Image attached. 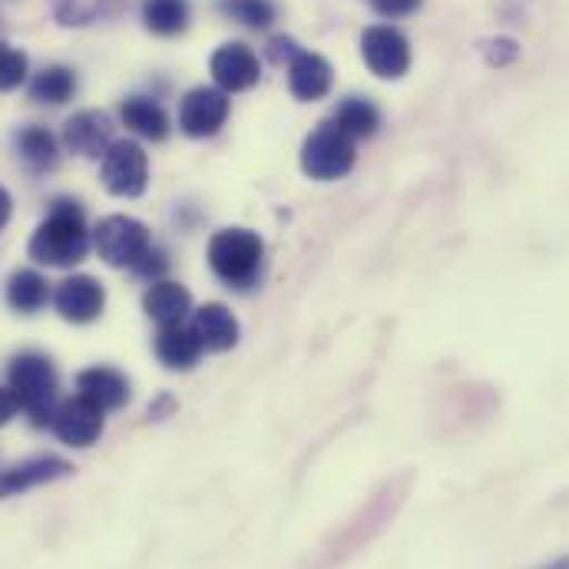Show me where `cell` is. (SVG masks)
Returning a JSON list of instances; mask_svg holds the SVG:
<instances>
[{
	"label": "cell",
	"mask_w": 569,
	"mask_h": 569,
	"mask_svg": "<svg viewBox=\"0 0 569 569\" xmlns=\"http://www.w3.org/2000/svg\"><path fill=\"white\" fill-rule=\"evenodd\" d=\"M63 142L83 159H100L113 146V120L103 110H83L63 123Z\"/></svg>",
	"instance_id": "13"
},
{
	"label": "cell",
	"mask_w": 569,
	"mask_h": 569,
	"mask_svg": "<svg viewBox=\"0 0 569 569\" xmlns=\"http://www.w3.org/2000/svg\"><path fill=\"white\" fill-rule=\"evenodd\" d=\"M10 206H13V202H10V192L0 186V232H3V226L10 222Z\"/></svg>",
	"instance_id": "33"
},
{
	"label": "cell",
	"mask_w": 569,
	"mask_h": 569,
	"mask_svg": "<svg viewBox=\"0 0 569 569\" xmlns=\"http://www.w3.org/2000/svg\"><path fill=\"white\" fill-rule=\"evenodd\" d=\"M77 391L93 401L100 411H120L127 401H130V381L123 371L117 368H107V365H97V368H87L77 375Z\"/></svg>",
	"instance_id": "15"
},
{
	"label": "cell",
	"mask_w": 569,
	"mask_h": 569,
	"mask_svg": "<svg viewBox=\"0 0 569 569\" xmlns=\"http://www.w3.org/2000/svg\"><path fill=\"white\" fill-rule=\"evenodd\" d=\"M219 10L252 30H266L276 20V7L269 0H219Z\"/></svg>",
	"instance_id": "26"
},
{
	"label": "cell",
	"mask_w": 569,
	"mask_h": 569,
	"mask_svg": "<svg viewBox=\"0 0 569 569\" xmlns=\"http://www.w3.org/2000/svg\"><path fill=\"white\" fill-rule=\"evenodd\" d=\"M53 305H57V311H60L63 321L90 325V321H97V318L103 315L107 288L97 282L93 276H70L67 282L57 284Z\"/></svg>",
	"instance_id": "10"
},
{
	"label": "cell",
	"mask_w": 569,
	"mask_h": 569,
	"mask_svg": "<svg viewBox=\"0 0 569 569\" xmlns=\"http://www.w3.org/2000/svg\"><path fill=\"white\" fill-rule=\"evenodd\" d=\"M269 57L276 60V63H291L295 57H298V43L291 40V37H276L272 43H269Z\"/></svg>",
	"instance_id": "31"
},
{
	"label": "cell",
	"mask_w": 569,
	"mask_h": 569,
	"mask_svg": "<svg viewBox=\"0 0 569 569\" xmlns=\"http://www.w3.org/2000/svg\"><path fill=\"white\" fill-rule=\"evenodd\" d=\"M23 80H27V53L10 43H0V93L17 90Z\"/></svg>",
	"instance_id": "27"
},
{
	"label": "cell",
	"mask_w": 569,
	"mask_h": 569,
	"mask_svg": "<svg viewBox=\"0 0 569 569\" xmlns=\"http://www.w3.org/2000/svg\"><path fill=\"white\" fill-rule=\"evenodd\" d=\"M189 328L199 338L202 351H229V348L239 345V321L219 301L202 305L199 311H192V325Z\"/></svg>",
	"instance_id": "16"
},
{
	"label": "cell",
	"mask_w": 569,
	"mask_h": 569,
	"mask_svg": "<svg viewBox=\"0 0 569 569\" xmlns=\"http://www.w3.org/2000/svg\"><path fill=\"white\" fill-rule=\"evenodd\" d=\"M229 120V97L212 87H196L179 103V130L192 140L216 137Z\"/></svg>",
	"instance_id": "9"
},
{
	"label": "cell",
	"mask_w": 569,
	"mask_h": 569,
	"mask_svg": "<svg viewBox=\"0 0 569 569\" xmlns=\"http://www.w3.org/2000/svg\"><path fill=\"white\" fill-rule=\"evenodd\" d=\"M17 149L20 159L33 169V172H47L57 166L60 152H57V140L43 130V127H27L17 133Z\"/></svg>",
	"instance_id": "25"
},
{
	"label": "cell",
	"mask_w": 569,
	"mask_h": 569,
	"mask_svg": "<svg viewBox=\"0 0 569 569\" xmlns=\"http://www.w3.org/2000/svg\"><path fill=\"white\" fill-rule=\"evenodd\" d=\"M77 93V73L70 67H43L33 80H30V100L37 103H50L60 107L67 100H73Z\"/></svg>",
	"instance_id": "22"
},
{
	"label": "cell",
	"mask_w": 569,
	"mask_h": 569,
	"mask_svg": "<svg viewBox=\"0 0 569 569\" xmlns=\"http://www.w3.org/2000/svg\"><path fill=\"white\" fill-rule=\"evenodd\" d=\"M73 473V463L63 460V457H30L23 463H13L10 470L0 473V497H20L33 487H43V483H53V480H63Z\"/></svg>",
	"instance_id": "14"
},
{
	"label": "cell",
	"mask_w": 569,
	"mask_h": 569,
	"mask_svg": "<svg viewBox=\"0 0 569 569\" xmlns=\"http://www.w3.org/2000/svg\"><path fill=\"white\" fill-rule=\"evenodd\" d=\"M152 348H156V358H159L169 371H189V368H196V361H199V355H202L199 338H196L192 328H186V325L159 328Z\"/></svg>",
	"instance_id": "19"
},
{
	"label": "cell",
	"mask_w": 569,
	"mask_h": 569,
	"mask_svg": "<svg viewBox=\"0 0 569 569\" xmlns=\"http://www.w3.org/2000/svg\"><path fill=\"white\" fill-rule=\"evenodd\" d=\"M361 57L381 80H401L411 70V43L395 27H368L361 37Z\"/></svg>",
	"instance_id": "8"
},
{
	"label": "cell",
	"mask_w": 569,
	"mask_h": 569,
	"mask_svg": "<svg viewBox=\"0 0 569 569\" xmlns=\"http://www.w3.org/2000/svg\"><path fill=\"white\" fill-rule=\"evenodd\" d=\"M266 246L249 229H222L209 242V266L212 272L232 288H249L259 279Z\"/></svg>",
	"instance_id": "3"
},
{
	"label": "cell",
	"mask_w": 569,
	"mask_h": 569,
	"mask_svg": "<svg viewBox=\"0 0 569 569\" xmlns=\"http://www.w3.org/2000/svg\"><path fill=\"white\" fill-rule=\"evenodd\" d=\"M103 186L120 199H137L149 186V159L140 142L120 140L113 142L103 156Z\"/></svg>",
	"instance_id": "7"
},
{
	"label": "cell",
	"mask_w": 569,
	"mask_h": 569,
	"mask_svg": "<svg viewBox=\"0 0 569 569\" xmlns=\"http://www.w3.org/2000/svg\"><path fill=\"white\" fill-rule=\"evenodd\" d=\"M378 13L385 17H408L421 7V0H371Z\"/></svg>",
	"instance_id": "30"
},
{
	"label": "cell",
	"mask_w": 569,
	"mask_h": 569,
	"mask_svg": "<svg viewBox=\"0 0 569 569\" xmlns=\"http://www.w3.org/2000/svg\"><path fill=\"white\" fill-rule=\"evenodd\" d=\"M120 117H123V123H127L137 137H142V140L159 142L169 137V117H166V110H162L156 100L130 97V100H123Z\"/></svg>",
	"instance_id": "20"
},
{
	"label": "cell",
	"mask_w": 569,
	"mask_h": 569,
	"mask_svg": "<svg viewBox=\"0 0 569 569\" xmlns=\"http://www.w3.org/2000/svg\"><path fill=\"white\" fill-rule=\"evenodd\" d=\"M288 87L301 103L321 100L331 90V63L311 50H298V57L288 63Z\"/></svg>",
	"instance_id": "17"
},
{
	"label": "cell",
	"mask_w": 569,
	"mask_h": 569,
	"mask_svg": "<svg viewBox=\"0 0 569 569\" xmlns=\"http://www.w3.org/2000/svg\"><path fill=\"white\" fill-rule=\"evenodd\" d=\"M103 415L107 411H100L93 401H87L83 395H77V398L57 405V415H53L50 427H53V433L67 447H90L103 433Z\"/></svg>",
	"instance_id": "11"
},
{
	"label": "cell",
	"mask_w": 569,
	"mask_h": 569,
	"mask_svg": "<svg viewBox=\"0 0 569 569\" xmlns=\"http://www.w3.org/2000/svg\"><path fill=\"white\" fill-rule=\"evenodd\" d=\"M97 252L107 266L113 269H137L140 259L152 249L149 229L133 216H107L100 219L97 232H93Z\"/></svg>",
	"instance_id": "6"
},
{
	"label": "cell",
	"mask_w": 569,
	"mask_h": 569,
	"mask_svg": "<svg viewBox=\"0 0 569 569\" xmlns=\"http://www.w3.org/2000/svg\"><path fill=\"white\" fill-rule=\"evenodd\" d=\"M142 23L146 30L159 37H176L189 23V3L186 0H142Z\"/></svg>",
	"instance_id": "23"
},
{
	"label": "cell",
	"mask_w": 569,
	"mask_h": 569,
	"mask_svg": "<svg viewBox=\"0 0 569 569\" xmlns=\"http://www.w3.org/2000/svg\"><path fill=\"white\" fill-rule=\"evenodd\" d=\"M408 487H411V477H408V473H405L401 480L385 483V490L375 493V500H371V503L341 530V537H338V543H335V557L341 560V557H348V553L368 547V543L395 520L398 507H401L405 497H408Z\"/></svg>",
	"instance_id": "4"
},
{
	"label": "cell",
	"mask_w": 569,
	"mask_h": 569,
	"mask_svg": "<svg viewBox=\"0 0 569 569\" xmlns=\"http://www.w3.org/2000/svg\"><path fill=\"white\" fill-rule=\"evenodd\" d=\"M483 57L490 67H507L520 57V43L510 40V37H497V40H487L483 43Z\"/></svg>",
	"instance_id": "28"
},
{
	"label": "cell",
	"mask_w": 569,
	"mask_h": 569,
	"mask_svg": "<svg viewBox=\"0 0 569 569\" xmlns=\"http://www.w3.org/2000/svg\"><path fill=\"white\" fill-rule=\"evenodd\" d=\"M7 301L20 315H37L50 301V282L33 269H20L7 282Z\"/></svg>",
	"instance_id": "21"
},
{
	"label": "cell",
	"mask_w": 569,
	"mask_h": 569,
	"mask_svg": "<svg viewBox=\"0 0 569 569\" xmlns=\"http://www.w3.org/2000/svg\"><path fill=\"white\" fill-rule=\"evenodd\" d=\"M142 308L146 315L159 325V328H169V325H182L192 311V295L182 288L179 282H152L142 295Z\"/></svg>",
	"instance_id": "18"
},
{
	"label": "cell",
	"mask_w": 569,
	"mask_h": 569,
	"mask_svg": "<svg viewBox=\"0 0 569 569\" xmlns=\"http://www.w3.org/2000/svg\"><path fill=\"white\" fill-rule=\"evenodd\" d=\"M212 80L222 93H239L259 83V57L246 43H226L212 53Z\"/></svg>",
	"instance_id": "12"
},
{
	"label": "cell",
	"mask_w": 569,
	"mask_h": 569,
	"mask_svg": "<svg viewBox=\"0 0 569 569\" xmlns=\"http://www.w3.org/2000/svg\"><path fill=\"white\" fill-rule=\"evenodd\" d=\"M17 408L30 418L33 427H47L57 415V371L53 361L40 351H23L10 361L7 371Z\"/></svg>",
	"instance_id": "2"
},
{
	"label": "cell",
	"mask_w": 569,
	"mask_h": 569,
	"mask_svg": "<svg viewBox=\"0 0 569 569\" xmlns=\"http://www.w3.org/2000/svg\"><path fill=\"white\" fill-rule=\"evenodd\" d=\"M169 269V262H166V256H162V249H149L146 256L140 259V266L133 269L137 276H142V279H149V282H159L162 279V272Z\"/></svg>",
	"instance_id": "29"
},
{
	"label": "cell",
	"mask_w": 569,
	"mask_h": 569,
	"mask_svg": "<svg viewBox=\"0 0 569 569\" xmlns=\"http://www.w3.org/2000/svg\"><path fill=\"white\" fill-rule=\"evenodd\" d=\"M17 411H20V408H17V398H13V391H10V388H0V427L10 425Z\"/></svg>",
	"instance_id": "32"
},
{
	"label": "cell",
	"mask_w": 569,
	"mask_h": 569,
	"mask_svg": "<svg viewBox=\"0 0 569 569\" xmlns=\"http://www.w3.org/2000/svg\"><path fill=\"white\" fill-rule=\"evenodd\" d=\"M30 259L47 269H73L90 252V232L77 202H53L50 216L37 226L27 246Z\"/></svg>",
	"instance_id": "1"
},
{
	"label": "cell",
	"mask_w": 569,
	"mask_h": 569,
	"mask_svg": "<svg viewBox=\"0 0 569 569\" xmlns=\"http://www.w3.org/2000/svg\"><path fill=\"white\" fill-rule=\"evenodd\" d=\"M540 569H569V557H560V560H553V563H547V567Z\"/></svg>",
	"instance_id": "34"
},
{
	"label": "cell",
	"mask_w": 569,
	"mask_h": 569,
	"mask_svg": "<svg viewBox=\"0 0 569 569\" xmlns=\"http://www.w3.org/2000/svg\"><path fill=\"white\" fill-rule=\"evenodd\" d=\"M335 123L338 130H345L351 140H365V137H375L378 127H381V113L371 100H361V97H351L338 107L335 113Z\"/></svg>",
	"instance_id": "24"
},
{
	"label": "cell",
	"mask_w": 569,
	"mask_h": 569,
	"mask_svg": "<svg viewBox=\"0 0 569 569\" xmlns=\"http://www.w3.org/2000/svg\"><path fill=\"white\" fill-rule=\"evenodd\" d=\"M351 166H355V140L345 130H338L335 120L321 123L301 146V169L318 182L341 179L351 172Z\"/></svg>",
	"instance_id": "5"
}]
</instances>
